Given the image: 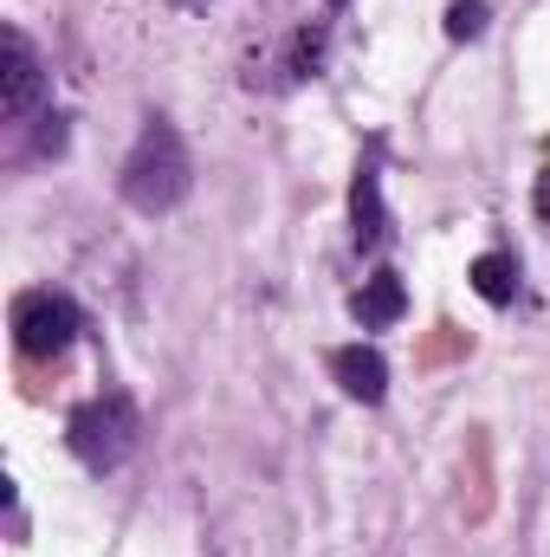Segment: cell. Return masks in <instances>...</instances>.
<instances>
[{
  "label": "cell",
  "instance_id": "1",
  "mask_svg": "<svg viewBox=\"0 0 550 557\" xmlns=\"http://www.w3.org/2000/svg\"><path fill=\"white\" fill-rule=\"evenodd\" d=\"M195 188V162H188V143L168 117H149L142 124L137 149L124 156V175H117V195L137 208V214H168L182 208Z\"/></svg>",
  "mask_w": 550,
  "mask_h": 557
},
{
  "label": "cell",
  "instance_id": "2",
  "mask_svg": "<svg viewBox=\"0 0 550 557\" xmlns=\"http://www.w3.org/2000/svg\"><path fill=\"white\" fill-rule=\"evenodd\" d=\"M137 434H142V416L124 389L91 396V403H78V409L65 416V447H72L78 467H91V473H117V467L137 454Z\"/></svg>",
  "mask_w": 550,
  "mask_h": 557
},
{
  "label": "cell",
  "instance_id": "3",
  "mask_svg": "<svg viewBox=\"0 0 550 557\" xmlns=\"http://www.w3.org/2000/svg\"><path fill=\"white\" fill-rule=\"evenodd\" d=\"M72 337H78V305L65 292L39 285V292L13 298V344L26 357H59V350H72Z\"/></svg>",
  "mask_w": 550,
  "mask_h": 557
},
{
  "label": "cell",
  "instance_id": "4",
  "mask_svg": "<svg viewBox=\"0 0 550 557\" xmlns=\"http://www.w3.org/2000/svg\"><path fill=\"white\" fill-rule=\"evenodd\" d=\"M39 98H46V65H39L33 39L20 26H7L0 33V117L20 124V117L39 111Z\"/></svg>",
  "mask_w": 550,
  "mask_h": 557
},
{
  "label": "cell",
  "instance_id": "5",
  "mask_svg": "<svg viewBox=\"0 0 550 557\" xmlns=\"http://www.w3.org/2000/svg\"><path fill=\"white\" fill-rule=\"evenodd\" d=\"M350 234H357L363 253H376L389 240V208H383V169H376V156L357 162V182H350Z\"/></svg>",
  "mask_w": 550,
  "mask_h": 557
},
{
  "label": "cell",
  "instance_id": "6",
  "mask_svg": "<svg viewBox=\"0 0 550 557\" xmlns=\"http://www.w3.org/2000/svg\"><path fill=\"white\" fill-rule=\"evenodd\" d=\"M330 376L343 383V396L350 403H383L389 396V363H383V350H370V344H343V350H330Z\"/></svg>",
  "mask_w": 550,
  "mask_h": 557
},
{
  "label": "cell",
  "instance_id": "7",
  "mask_svg": "<svg viewBox=\"0 0 550 557\" xmlns=\"http://www.w3.org/2000/svg\"><path fill=\"white\" fill-rule=\"evenodd\" d=\"M402 311H409V285H402V273H389V267L370 273L363 278V292L350 298V318H357L363 331H389Z\"/></svg>",
  "mask_w": 550,
  "mask_h": 557
},
{
  "label": "cell",
  "instance_id": "8",
  "mask_svg": "<svg viewBox=\"0 0 550 557\" xmlns=\"http://www.w3.org/2000/svg\"><path fill=\"white\" fill-rule=\"evenodd\" d=\"M466 278H473V292H479L486 305H512V298H518V273H512L505 253H479Z\"/></svg>",
  "mask_w": 550,
  "mask_h": 557
},
{
  "label": "cell",
  "instance_id": "9",
  "mask_svg": "<svg viewBox=\"0 0 550 557\" xmlns=\"http://www.w3.org/2000/svg\"><path fill=\"white\" fill-rule=\"evenodd\" d=\"M324 39H330L324 26H298V33H291V52H285V72H291V78H317V65H324Z\"/></svg>",
  "mask_w": 550,
  "mask_h": 557
},
{
  "label": "cell",
  "instance_id": "10",
  "mask_svg": "<svg viewBox=\"0 0 550 557\" xmlns=\"http://www.w3.org/2000/svg\"><path fill=\"white\" fill-rule=\"evenodd\" d=\"M486 20H492L486 0H453V7H447V39H479Z\"/></svg>",
  "mask_w": 550,
  "mask_h": 557
},
{
  "label": "cell",
  "instance_id": "11",
  "mask_svg": "<svg viewBox=\"0 0 550 557\" xmlns=\"http://www.w3.org/2000/svg\"><path fill=\"white\" fill-rule=\"evenodd\" d=\"M39 124H46V131L33 137V156H59V149H65V117L52 111V117H39Z\"/></svg>",
  "mask_w": 550,
  "mask_h": 557
},
{
  "label": "cell",
  "instance_id": "12",
  "mask_svg": "<svg viewBox=\"0 0 550 557\" xmlns=\"http://www.w3.org/2000/svg\"><path fill=\"white\" fill-rule=\"evenodd\" d=\"M538 214L550 221V156H545V175H538Z\"/></svg>",
  "mask_w": 550,
  "mask_h": 557
},
{
  "label": "cell",
  "instance_id": "13",
  "mask_svg": "<svg viewBox=\"0 0 550 557\" xmlns=\"http://www.w3.org/2000/svg\"><path fill=\"white\" fill-rule=\"evenodd\" d=\"M175 7H201V0H175Z\"/></svg>",
  "mask_w": 550,
  "mask_h": 557
},
{
  "label": "cell",
  "instance_id": "14",
  "mask_svg": "<svg viewBox=\"0 0 550 557\" xmlns=\"http://www.w3.org/2000/svg\"><path fill=\"white\" fill-rule=\"evenodd\" d=\"M330 7H343V0H330Z\"/></svg>",
  "mask_w": 550,
  "mask_h": 557
}]
</instances>
